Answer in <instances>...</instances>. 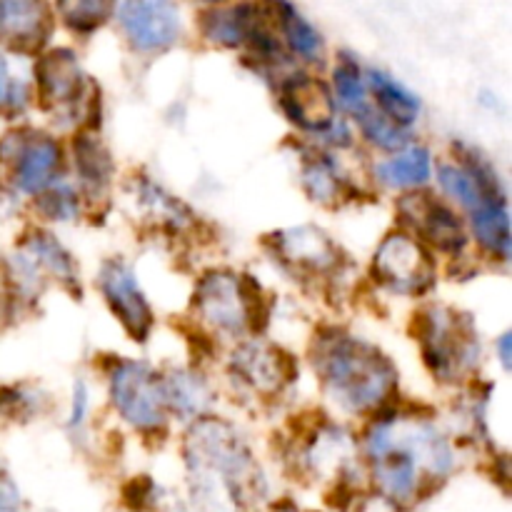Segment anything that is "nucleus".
Returning a JSON list of instances; mask_svg holds the SVG:
<instances>
[{
  "label": "nucleus",
  "instance_id": "nucleus-1",
  "mask_svg": "<svg viewBox=\"0 0 512 512\" xmlns=\"http://www.w3.org/2000/svg\"><path fill=\"white\" fill-rule=\"evenodd\" d=\"M185 453L195 498L205 512H225L263 490L253 453L223 420H198L185 440Z\"/></svg>",
  "mask_w": 512,
  "mask_h": 512
},
{
  "label": "nucleus",
  "instance_id": "nucleus-2",
  "mask_svg": "<svg viewBox=\"0 0 512 512\" xmlns=\"http://www.w3.org/2000/svg\"><path fill=\"white\" fill-rule=\"evenodd\" d=\"M373 475L393 500H410L420 475L443 478L453 468V453L438 430L420 420H380L368 435Z\"/></svg>",
  "mask_w": 512,
  "mask_h": 512
},
{
  "label": "nucleus",
  "instance_id": "nucleus-3",
  "mask_svg": "<svg viewBox=\"0 0 512 512\" xmlns=\"http://www.w3.org/2000/svg\"><path fill=\"white\" fill-rule=\"evenodd\" d=\"M313 363L330 398L350 413L383 405L398 380L393 363L375 345L340 330L320 335L313 348Z\"/></svg>",
  "mask_w": 512,
  "mask_h": 512
},
{
  "label": "nucleus",
  "instance_id": "nucleus-4",
  "mask_svg": "<svg viewBox=\"0 0 512 512\" xmlns=\"http://www.w3.org/2000/svg\"><path fill=\"white\" fill-rule=\"evenodd\" d=\"M195 310L210 328L228 335L263 330L268 303L255 278H238L228 270L208 273L195 288Z\"/></svg>",
  "mask_w": 512,
  "mask_h": 512
},
{
  "label": "nucleus",
  "instance_id": "nucleus-5",
  "mask_svg": "<svg viewBox=\"0 0 512 512\" xmlns=\"http://www.w3.org/2000/svg\"><path fill=\"white\" fill-rule=\"evenodd\" d=\"M420 345L428 368L438 378L450 380L463 370H470L478 360V338L468 318H458L453 310L433 308L418 315Z\"/></svg>",
  "mask_w": 512,
  "mask_h": 512
},
{
  "label": "nucleus",
  "instance_id": "nucleus-6",
  "mask_svg": "<svg viewBox=\"0 0 512 512\" xmlns=\"http://www.w3.org/2000/svg\"><path fill=\"white\" fill-rule=\"evenodd\" d=\"M110 398L118 413L138 430H160L168 420L163 378L148 365L123 360L110 373Z\"/></svg>",
  "mask_w": 512,
  "mask_h": 512
},
{
  "label": "nucleus",
  "instance_id": "nucleus-7",
  "mask_svg": "<svg viewBox=\"0 0 512 512\" xmlns=\"http://www.w3.org/2000/svg\"><path fill=\"white\" fill-rule=\"evenodd\" d=\"M373 275L380 285L400 295H420L435 283L428 250L405 233H393L380 243L373 260Z\"/></svg>",
  "mask_w": 512,
  "mask_h": 512
},
{
  "label": "nucleus",
  "instance_id": "nucleus-8",
  "mask_svg": "<svg viewBox=\"0 0 512 512\" xmlns=\"http://www.w3.org/2000/svg\"><path fill=\"white\" fill-rule=\"evenodd\" d=\"M123 28L125 38L135 50L158 53L170 48L180 38V13L173 3L145 0V3H120L113 10Z\"/></svg>",
  "mask_w": 512,
  "mask_h": 512
},
{
  "label": "nucleus",
  "instance_id": "nucleus-9",
  "mask_svg": "<svg viewBox=\"0 0 512 512\" xmlns=\"http://www.w3.org/2000/svg\"><path fill=\"white\" fill-rule=\"evenodd\" d=\"M98 280L105 303L113 310L115 318L120 320V325L128 330L130 338L145 343L150 330H153V310H150L133 270L123 260H108L100 268Z\"/></svg>",
  "mask_w": 512,
  "mask_h": 512
},
{
  "label": "nucleus",
  "instance_id": "nucleus-10",
  "mask_svg": "<svg viewBox=\"0 0 512 512\" xmlns=\"http://www.w3.org/2000/svg\"><path fill=\"white\" fill-rule=\"evenodd\" d=\"M295 358L285 350L263 343L240 345L230 358V373L235 380L258 395H278L295 380Z\"/></svg>",
  "mask_w": 512,
  "mask_h": 512
},
{
  "label": "nucleus",
  "instance_id": "nucleus-11",
  "mask_svg": "<svg viewBox=\"0 0 512 512\" xmlns=\"http://www.w3.org/2000/svg\"><path fill=\"white\" fill-rule=\"evenodd\" d=\"M35 78H38L40 103L53 113H63V110L70 113L83 100L85 75L75 53H70L68 48L45 53L35 65Z\"/></svg>",
  "mask_w": 512,
  "mask_h": 512
},
{
  "label": "nucleus",
  "instance_id": "nucleus-12",
  "mask_svg": "<svg viewBox=\"0 0 512 512\" xmlns=\"http://www.w3.org/2000/svg\"><path fill=\"white\" fill-rule=\"evenodd\" d=\"M13 140V153L10 158L15 160V185L18 190L28 195H40L53 185L55 173L60 168V155L58 143L48 135L30 133L28 138L20 140V135H15Z\"/></svg>",
  "mask_w": 512,
  "mask_h": 512
},
{
  "label": "nucleus",
  "instance_id": "nucleus-13",
  "mask_svg": "<svg viewBox=\"0 0 512 512\" xmlns=\"http://www.w3.org/2000/svg\"><path fill=\"white\" fill-rule=\"evenodd\" d=\"M53 33L50 8L28 0L0 3V40L20 53H35L48 43Z\"/></svg>",
  "mask_w": 512,
  "mask_h": 512
},
{
  "label": "nucleus",
  "instance_id": "nucleus-14",
  "mask_svg": "<svg viewBox=\"0 0 512 512\" xmlns=\"http://www.w3.org/2000/svg\"><path fill=\"white\" fill-rule=\"evenodd\" d=\"M285 113L295 125L315 133H325L335 123V103L323 83L308 75H295L283 85L280 95Z\"/></svg>",
  "mask_w": 512,
  "mask_h": 512
},
{
  "label": "nucleus",
  "instance_id": "nucleus-15",
  "mask_svg": "<svg viewBox=\"0 0 512 512\" xmlns=\"http://www.w3.org/2000/svg\"><path fill=\"white\" fill-rule=\"evenodd\" d=\"M400 210H410L408 218L413 220L418 233L428 243H433L435 248L445 250V253H460L468 243L463 233V223L443 200L430 198V195H413V198H403Z\"/></svg>",
  "mask_w": 512,
  "mask_h": 512
},
{
  "label": "nucleus",
  "instance_id": "nucleus-16",
  "mask_svg": "<svg viewBox=\"0 0 512 512\" xmlns=\"http://www.w3.org/2000/svg\"><path fill=\"white\" fill-rule=\"evenodd\" d=\"M275 253L290 268L305 273H325L335 265V245L323 230L318 228H293L275 235Z\"/></svg>",
  "mask_w": 512,
  "mask_h": 512
},
{
  "label": "nucleus",
  "instance_id": "nucleus-17",
  "mask_svg": "<svg viewBox=\"0 0 512 512\" xmlns=\"http://www.w3.org/2000/svg\"><path fill=\"white\" fill-rule=\"evenodd\" d=\"M365 78H368L370 90H373L375 100H378V108L375 110H380L385 118L393 120V123L400 125V128H408V125H413L415 120H418L420 115L418 95L410 93V90L405 88L403 83H398L393 75L385 73V70L380 68H370Z\"/></svg>",
  "mask_w": 512,
  "mask_h": 512
},
{
  "label": "nucleus",
  "instance_id": "nucleus-18",
  "mask_svg": "<svg viewBox=\"0 0 512 512\" xmlns=\"http://www.w3.org/2000/svg\"><path fill=\"white\" fill-rule=\"evenodd\" d=\"M375 175L388 188H420L433 175V158L423 145H405L393 158L383 160Z\"/></svg>",
  "mask_w": 512,
  "mask_h": 512
},
{
  "label": "nucleus",
  "instance_id": "nucleus-19",
  "mask_svg": "<svg viewBox=\"0 0 512 512\" xmlns=\"http://www.w3.org/2000/svg\"><path fill=\"white\" fill-rule=\"evenodd\" d=\"M470 228L488 253L500 260L510 258V215L505 198L488 200L470 213Z\"/></svg>",
  "mask_w": 512,
  "mask_h": 512
},
{
  "label": "nucleus",
  "instance_id": "nucleus-20",
  "mask_svg": "<svg viewBox=\"0 0 512 512\" xmlns=\"http://www.w3.org/2000/svg\"><path fill=\"white\" fill-rule=\"evenodd\" d=\"M163 388L168 410H173L183 420H198V415H203L210 400H213L205 380L198 378L195 373H188V370H175V373H170L163 380Z\"/></svg>",
  "mask_w": 512,
  "mask_h": 512
},
{
  "label": "nucleus",
  "instance_id": "nucleus-21",
  "mask_svg": "<svg viewBox=\"0 0 512 512\" xmlns=\"http://www.w3.org/2000/svg\"><path fill=\"white\" fill-rule=\"evenodd\" d=\"M23 258L33 265L35 270H48L50 275H55L63 283H75V265L70 258L68 250L58 243L50 233L43 230H35L30 235V240H25L23 245Z\"/></svg>",
  "mask_w": 512,
  "mask_h": 512
},
{
  "label": "nucleus",
  "instance_id": "nucleus-22",
  "mask_svg": "<svg viewBox=\"0 0 512 512\" xmlns=\"http://www.w3.org/2000/svg\"><path fill=\"white\" fill-rule=\"evenodd\" d=\"M280 13V25H283V35L288 40L290 50L298 53L305 60H320L323 55V38H320L318 30L293 8V5H278Z\"/></svg>",
  "mask_w": 512,
  "mask_h": 512
},
{
  "label": "nucleus",
  "instance_id": "nucleus-23",
  "mask_svg": "<svg viewBox=\"0 0 512 512\" xmlns=\"http://www.w3.org/2000/svg\"><path fill=\"white\" fill-rule=\"evenodd\" d=\"M333 88L338 95L340 105L348 110L353 118H360L370 108L368 85H365L363 73L353 60H340L333 73Z\"/></svg>",
  "mask_w": 512,
  "mask_h": 512
},
{
  "label": "nucleus",
  "instance_id": "nucleus-24",
  "mask_svg": "<svg viewBox=\"0 0 512 512\" xmlns=\"http://www.w3.org/2000/svg\"><path fill=\"white\" fill-rule=\"evenodd\" d=\"M75 165H78L80 178H83V183L88 185V188L98 190L108 185L113 163H110L108 150H105L95 138L75 140Z\"/></svg>",
  "mask_w": 512,
  "mask_h": 512
},
{
  "label": "nucleus",
  "instance_id": "nucleus-25",
  "mask_svg": "<svg viewBox=\"0 0 512 512\" xmlns=\"http://www.w3.org/2000/svg\"><path fill=\"white\" fill-rule=\"evenodd\" d=\"M358 120L360 130H363L365 140H370L373 145H378V148L383 150H403L405 145H408V130L400 128V125H395L393 120L385 118L380 110H375L373 105H370L368 110H365Z\"/></svg>",
  "mask_w": 512,
  "mask_h": 512
},
{
  "label": "nucleus",
  "instance_id": "nucleus-26",
  "mask_svg": "<svg viewBox=\"0 0 512 512\" xmlns=\"http://www.w3.org/2000/svg\"><path fill=\"white\" fill-rule=\"evenodd\" d=\"M305 185H308V193L313 195L318 203H333V198H338L340 188H343V180L338 178L333 165L328 160H315L305 170Z\"/></svg>",
  "mask_w": 512,
  "mask_h": 512
},
{
  "label": "nucleus",
  "instance_id": "nucleus-27",
  "mask_svg": "<svg viewBox=\"0 0 512 512\" xmlns=\"http://www.w3.org/2000/svg\"><path fill=\"white\" fill-rule=\"evenodd\" d=\"M40 210L48 215L50 220H60V223H68L78 215V198H75V190L70 185H50L45 193H40Z\"/></svg>",
  "mask_w": 512,
  "mask_h": 512
},
{
  "label": "nucleus",
  "instance_id": "nucleus-28",
  "mask_svg": "<svg viewBox=\"0 0 512 512\" xmlns=\"http://www.w3.org/2000/svg\"><path fill=\"white\" fill-rule=\"evenodd\" d=\"M113 10H115V5L90 3V0H88V3L60 5V13L65 15V20H68L70 28L83 30V33H88V30H95L100 23H105V18H108Z\"/></svg>",
  "mask_w": 512,
  "mask_h": 512
},
{
  "label": "nucleus",
  "instance_id": "nucleus-29",
  "mask_svg": "<svg viewBox=\"0 0 512 512\" xmlns=\"http://www.w3.org/2000/svg\"><path fill=\"white\" fill-rule=\"evenodd\" d=\"M25 105V88L15 83L8 73V65L0 58V108H23Z\"/></svg>",
  "mask_w": 512,
  "mask_h": 512
},
{
  "label": "nucleus",
  "instance_id": "nucleus-30",
  "mask_svg": "<svg viewBox=\"0 0 512 512\" xmlns=\"http://www.w3.org/2000/svg\"><path fill=\"white\" fill-rule=\"evenodd\" d=\"M20 508V495L15 488L13 478L0 468V512H18Z\"/></svg>",
  "mask_w": 512,
  "mask_h": 512
},
{
  "label": "nucleus",
  "instance_id": "nucleus-31",
  "mask_svg": "<svg viewBox=\"0 0 512 512\" xmlns=\"http://www.w3.org/2000/svg\"><path fill=\"white\" fill-rule=\"evenodd\" d=\"M85 408H88V390L83 383L75 385V398H73V413H70V425H80L85 418Z\"/></svg>",
  "mask_w": 512,
  "mask_h": 512
},
{
  "label": "nucleus",
  "instance_id": "nucleus-32",
  "mask_svg": "<svg viewBox=\"0 0 512 512\" xmlns=\"http://www.w3.org/2000/svg\"><path fill=\"white\" fill-rule=\"evenodd\" d=\"M500 358H503L505 368H510V333H505L500 338Z\"/></svg>",
  "mask_w": 512,
  "mask_h": 512
},
{
  "label": "nucleus",
  "instance_id": "nucleus-33",
  "mask_svg": "<svg viewBox=\"0 0 512 512\" xmlns=\"http://www.w3.org/2000/svg\"><path fill=\"white\" fill-rule=\"evenodd\" d=\"M275 512H298L295 508H290V505H285V508H278Z\"/></svg>",
  "mask_w": 512,
  "mask_h": 512
}]
</instances>
